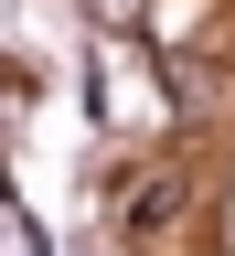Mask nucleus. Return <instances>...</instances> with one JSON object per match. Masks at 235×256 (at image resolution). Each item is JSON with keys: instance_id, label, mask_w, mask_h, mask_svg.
<instances>
[{"instance_id": "f03ea898", "label": "nucleus", "mask_w": 235, "mask_h": 256, "mask_svg": "<svg viewBox=\"0 0 235 256\" xmlns=\"http://www.w3.org/2000/svg\"><path fill=\"white\" fill-rule=\"evenodd\" d=\"M96 11H139V0H96Z\"/></svg>"}, {"instance_id": "f257e3e1", "label": "nucleus", "mask_w": 235, "mask_h": 256, "mask_svg": "<svg viewBox=\"0 0 235 256\" xmlns=\"http://www.w3.org/2000/svg\"><path fill=\"white\" fill-rule=\"evenodd\" d=\"M171 203H182V182H150L139 214H128V235H160V224H171Z\"/></svg>"}]
</instances>
